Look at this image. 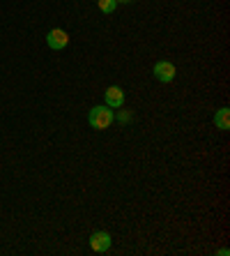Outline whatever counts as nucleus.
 Listing matches in <instances>:
<instances>
[{
  "label": "nucleus",
  "instance_id": "nucleus-3",
  "mask_svg": "<svg viewBox=\"0 0 230 256\" xmlns=\"http://www.w3.org/2000/svg\"><path fill=\"white\" fill-rule=\"evenodd\" d=\"M46 44L53 51H62V48L69 44V35H67L65 30H60V28H53V30H48V35H46Z\"/></svg>",
  "mask_w": 230,
  "mask_h": 256
},
{
  "label": "nucleus",
  "instance_id": "nucleus-8",
  "mask_svg": "<svg viewBox=\"0 0 230 256\" xmlns=\"http://www.w3.org/2000/svg\"><path fill=\"white\" fill-rule=\"evenodd\" d=\"M118 120H120V122H122V125H124V122H129V120H131V116L127 114V111H120V114H118Z\"/></svg>",
  "mask_w": 230,
  "mask_h": 256
},
{
  "label": "nucleus",
  "instance_id": "nucleus-1",
  "mask_svg": "<svg viewBox=\"0 0 230 256\" xmlns=\"http://www.w3.org/2000/svg\"><path fill=\"white\" fill-rule=\"evenodd\" d=\"M113 120H115V114H113L108 106H95V108H90L88 122L95 127V130H106V127L113 125Z\"/></svg>",
  "mask_w": 230,
  "mask_h": 256
},
{
  "label": "nucleus",
  "instance_id": "nucleus-6",
  "mask_svg": "<svg viewBox=\"0 0 230 256\" xmlns=\"http://www.w3.org/2000/svg\"><path fill=\"white\" fill-rule=\"evenodd\" d=\"M214 125L219 130H230V108H219L214 116Z\"/></svg>",
  "mask_w": 230,
  "mask_h": 256
},
{
  "label": "nucleus",
  "instance_id": "nucleus-5",
  "mask_svg": "<svg viewBox=\"0 0 230 256\" xmlns=\"http://www.w3.org/2000/svg\"><path fill=\"white\" fill-rule=\"evenodd\" d=\"M104 100H106V106L108 108H122V104H124V90L120 88V86H111V88H106V92H104Z\"/></svg>",
  "mask_w": 230,
  "mask_h": 256
},
{
  "label": "nucleus",
  "instance_id": "nucleus-4",
  "mask_svg": "<svg viewBox=\"0 0 230 256\" xmlns=\"http://www.w3.org/2000/svg\"><path fill=\"white\" fill-rule=\"evenodd\" d=\"M90 247H92V252H97V254H104V252L111 250V236H108L106 231H95L90 236Z\"/></svg>",
  "mask_w": 230,
  "mask_h": 256
},
{
  "label": "nucleus",
  "instance_id": "nucleus-9",
  "mask_svg": "<svg viewBox=\"0 0 230 256\" xmlns=\"http://www.w3.org/2000/svg\"><path fill=\"white\" fill-rule=\"evenodd\" d=\"M115 2H131V0H115Z\"/></svg>",
  "mask_w": 230,
  "mask_h": 256
},
{
  "label": "nucleus",
  "instance_id": "nucleus-7",
  "mask_svg": "<svg viewBox=\"0 0 230 256\" xmlns=\"http://www.w3.org/2000/svg\"><path fill=\"white\" fill-rule=\"evenodd\" d=\"M115 7H118V2H115V0H99V10L104 14H111Z\"/></svg>",
  "mask_w": 230,
  "mask_h": 256
},
{
  "label": "nucleus",
  "instance_id": "nucleus-2",
  "mask_svg": "<svg viewBox=\"0 0 230 256\" xmlns=\"http://www.w3.org/2000/svg\"><path fill=\"white\" fill-rule=\"evenodd\" d=\"M175 65L173 62H166V60H159L157 65H154V78L161 81V84H171L173 78H175Z\"/></svg>",
  "mask_w": 230,
  "mask_h": 256
}]
</instances>
